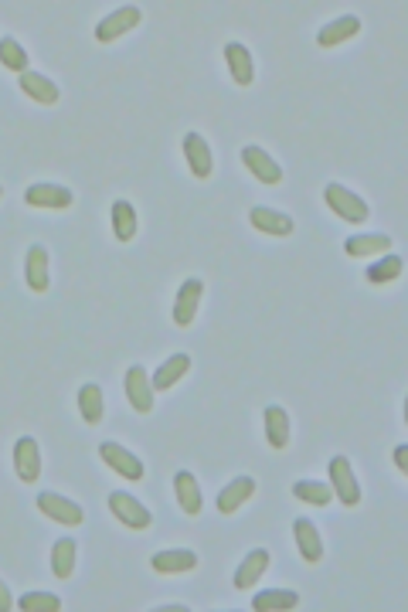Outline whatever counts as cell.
I'll list each match as a JSON object with an SVG mask.
<instances>
[{
	"label": "cell",
	"mask_w": 408,
	"mask_h": 612,
	"mask_svg": "<svg viewBox=\"0 0 408 612\" xmlns=\"http://www.w3.org/2000/svg\"><path fill=\"white\" fill-rule=\"evenodd\" d=\"M38 511H42L44 517H52L55 524H65V528H79V524L85 521L82 503H75L71 497H62V493H55V490L38 493Z\"/></svg>",
	"instance_id": "1"
},
{
	"label": "cell",
	"mask_w": 408,
	"mask_h": 612,
	"mask_svg": "<svg viewBox=\"0 0 408 612\" xmlns=\"http://www.w3.org/2000/svg\"><path fill=\"white\" fill-rule=\"evenodd\" d=\"M324 201H327V208L337 211L344 222H351V225H365L367 222L365 197H357L354 191H347L344 184H327V187H324Z\"/></svg>",
	"instance_id": "2"
},
{
	"label": "cell",
	"mask_w": 408,
	"mask_h": 612,
	"mask_svg": "<svg viewBox=\"0 0 408 612\" xmlns=\"http://www.w3.org/2000/svg\"><path fill=\"white\" fill-rule=\"evenodd\" d=\"M99 456H102V463L113 470V473H119L123 480H143L147 476V470H143V459L137 456V453H129L127 445L119 443H99Z\"/></svg>",
	"instance_id": "3"
},
{
	"label": "cell",
	"mask_w": 408,
	"mask_h": 612,
	"mask_svg": "<svg viewBox=\"0 0 408 612\" xmlns=\"http://www.w3.org/2000/svg\"><path fill=\"white\" fill-rule=\"evenodd\" d=\"M330 490L344 507H357L361 503V487H357V476L347 456H334L330 459Z\"/></svg>",
	"instance_id": "4"
},
{
	"label": "cell",
	"mask_w": 408,
	"mask_h": 612,
	"mask_svg": "<svg viewBox=\"0 0 408 612\" xmlns=\"http://www.w3.org/2000/svg\"><path fill=\"white\" fill-rule=\"evenodd\" d=\"M109 511L116 514L119 524H127V528H133V531H147L154 524L150 511H147L133 493H127V490H113V493H109Z\"/></svg>",
	"instance_id": "5"
},
{
	"label": "cell",
	"mask_w": 408,
	"mask_h": 612,
	"mask_svg": "<svg viewBox=\"0 0 408 612\" xmlns=\"http://www.w3.org/2000/svg\"><path fill=\"white\" fill-rule=\"evenodd\" d=\"M143 21V11L140 7H133V4H127V7H116L109 17H102L96 24V42L109 44L116 42V38H123V34H129V31L137 28Z\"/></svg>",
	"instance_id": "6"
},
{
	"label": "cell",
	"mask_w": 408,
	"mask_h": 612,
	"mask_svg": "<svg viewBox=\"0 0 408 612\" xmlns=\"http://www.w3.org/2000/svg\"><path fill=\"white\" fill-rule=\"evenodd\" d=\"M184 160H187V167H191V174H195L197 181L212 177L214 150H212V143L201 137V133H187V137H184Z\"/></svg>",
	"instance_id": "7"
},
{
	"label": "cell",
	"mask_w": 408,
	"mask_h": 612,
	"mask_svg": "<svg viewBox=\"0 0 408 612\" xmlns=\"http://www.w3.org/2000/svg\"><path fill=\"white\" fill-rule=\"evenodd\" d=\"M127 398L129 405L140 412V416H147V412H154V385H150V375H147V368L143 364H133L127 371Z\"/></svg>",
	"instance_id": "8"
},
{
	"label": "cell",
	"mask_w": 408,
	"mask_h": 612,
	"mask_svg": "<svg viewBox=\"0 0 408 612\" xmlns=\"http://www.w3.org/2000/svg\"><path fill=\"white\" fill-rule=\"evenodd\" d=\"M71 191L62 184H31L24 187V205L31 208H52V211H65L71 208Z\"/></svg>",
	"instance_id": "9"
},
{
	"label": "cell",
	"mask_w": 408,
	"mask_h": 612,
	"mask_svg": "<svg viewBox=\"0 0 408 612\" xmlns=\"http://www.w3.org/2000/svg\"><path fill=\"white\" fill-rule=\"evenodd\" d=\"M201 292H204V282L201 279H184L181 290H177V300H174V323L177 327H191V320L197 317V306H201Z\"/></svg>",
	"instance_id": "10"
},
{
	"label": "cell",
	"mask_w": 408,
	"mask_h": 612,
	"mask_svg": "<svg viewBox=\"0 0 408 612\" xmlns=\"http://www.w3.org/2000/svg\"><path fill=\"white\" fill-rule=\"evenodd\" d=\"M48 265H52L48 249H44L42 242H34V245L28 249V259H24V282H28V290L44 292L48 286H52V273H48Z\"/></svg>",
	"instance_id": "11"
},
{
	"label": "cell",
	"mask_w": 408,
	"mask_h": 612,
	"mask_svg": "<svg viewBox=\"0 0 408 612\" xmlns=\"http://www.w3.org/2000/svg\"><path fill=\"white\" fill-rule=\"evenodd\" d=\"M150 569L160 575H184V571L197 569V551L191 548H167V551H157L150 558Z\"/></svg>",
	"instance_id": "12"
},
{
	"label": "cell",
	"mask_w": 408,
	"mask_h": 612,
	"mask_svg": "<svg viewBox=\"0 0 408 612\" xmlns=\"http://www.w3.org/2000/svg\"><path fill=\"white\" fill-rule=\"evenodd\" d=\"M242 164L252 170L255 181H262V184H280L282 181V167L272 160V157H269L266 150H262V147H252V143H249V147H242Z\"/></svg>",
	"instance_id": "13"
},
{
	"label": "cell",
	"mask_w": 408,
	"mask_h": 612,
	"mask_svg": "<svg viewBox=\"0 0 408 612\" xmlns=\"http://www.w3.org/2000/svg\"><path fill=\"white\" fill-rule=\"evenodd\" d=\"M14 470L24 483H34L42 476V453H38V443L31 435H21L14 443Z\"/></svg>",
	"instance_id": "14"
},
{
	"label": "cell",
	"mask_w": 408,
	"mask_h": 612,
	"mask_svg": "<svg viewBox=\"0 0 408 612\" xmlns=\"http://www.w3.org/2000/svg\"><path fill=\"white\" fill-rule=\"evenodd\" d=\"M293 538H296L299 555L307 558L310 565L324 558V538H320V531H317V524H313L310 517H296V521H293Z\"/></svg>",
	"instance_id": "15"
},
{
	"label": "cell",
	"mask_w": 408,
	"mask_h": 612,
	"mask_svg": "<svg viewBox=\"0 0 408 612\" xmlns=\"http://www.w3.org/2000/svg\"><path fill=\"white\" fill-rule=\"evenodd\" d=\"M17 85H21V92L28 99H34V102H42V106H55L58 99H62V89H58L48 75H42V72H24L21 79H17Z\"/></svg>",
	"instance_id": "16"
},
{
	"label": "cell",
	"mask_w": 408,
	"mask_h": 612,
	"mask_svg": "<svg viewBox=\"0 0 408 612\" xmlns=\"http://www.w3.org/2000/svg\"><path fill=\"white\" fill-rule=\"evenodd\" d=\"M249 222H252V228H259L262 235H276V238L293 235V228H296V222L289 218V215L272 211V208H262V205L249 211Z\"/></svg>",
	"instance_id": "17"
},
{
	"label": "cell",
	"mask_w": 408,
	"mask_h": 612,
	"mask_svg": "<svg viewBox=\"0 0 408 612\" xmlns=\"http://www.w3.org/2000/svg\"><path fill=\"white\" fill-rule=\"evenodd\" d=\"M225 62H228V72H232V79L235 85H252L255 79V65H252V52L245 48L242 42H228L225 44Z\"/></svg>",
	"instance_id": "18"
},
{
	"label": "cell",
	"mask_w": 408,
	"mask_h": 612,
	"mask_svg": "<svg viewBox=\"0 0 408 612\" xmlns=\"http://www.w3.org/2000/svg\"><path fill=\"white\" fill-rule=\"evenodd\" d=\"M354 34H361V17H357V14H344V17H337V21H330V24H324V28H320V34H317V44H320V48H334V44L351 42Z\"/></svg>",
	"instance_id": "19"
},
{
	"label": "cell",
	"mask_w": 408,
	"mask_h": 612,
	"mask_svg": "<svg viewBox=\"0 0 408 612\" xmlns=\"http://www.w3.org/2000/svg\"><path fill=\"white\" fill-rule=\"evenodd\" d=\"M255 493V480L252 476H235V480H232V483H228L225 490H222V493H218V514H235V511H239L242 503L249 501V497H252Z\"/></svg>",
	"instance_id": "20"
},
{
	"label": "cell",
	"mask_w": 408,
	"mask_h": 612,
	"mask_svg": "<svg viewBox=\"0 0 408 612\" xmlns=\"http://www.w3.org/2000/svg\"><path fill=\"white\" fill-rule=\"evenodd\" d=\"M187 371H191V354H184V350L181 354H170L167 361L157 368V375L150 378V385H154V391H167V388H174Z\"/></svg>",
	"instance_id": "21"
},
{
	"label": "cell",
	"mask_w": 408,
	"mask_h": 612,
	"mask_svg": "<svg viewBox=\"0 0 408 612\" xmlns=\"http://www.w3.org/2000/svg\"><path fill=\"white\" fill-rule=\"evenodd\" d=\"M266 569H269V551L266 548H255V551H249L245 555V561L239 565V571H235V588H252L262 575H266Z\"/></svg>",
	"instance_id": "22"
},
{
	"label": "cell",
	"mask_w": 408,
	"mask_h": 612,
	"mask_svg": "<svg viewBox=\"0 0 408 612\" xmlns=\"http://www.w3.org/2000/svg\"><path fill=\"white\" fill-rule=\"evenodd\" d=\"M266 439L272 449H286L289 445V412L282 405H266Z\"/></svg>",
	"instance_id": "23"
},
{
	"label": "cell",
	"mask_w": 408,
	"mask_h": 612,
	"mask_svg": "<svg viewBox=\"0 0 408 612\" xmlns=\"http://www.w3.org/2000/svg\"><path fill=\"white\" fill-rule=\"evenodd\" d=\"M174 493H177V503H181L184 514H191V517L201 514V487H197V480L191 476V470H181V473L174 476Z\"/></svg>",
	"instance_id": "24"
},
{
	"label": "cell",
	"mask_w": 408,
	"mask_h": 612,
	"mask_svg": "<svg viewBox=\"0 0 408 612\" xmlns=\"http://www.w3.org/2000/svg\"><path fill=\"white\" fill-rule=\"evenodd\" d=\"M296 606H299V592H293V588H266L252 598L255 612H286Z\"/></svg>",
	"instance_id": "25"
},
{
	"label": "cell",
	"mask_w": 408,
	"mask_h": 612,
	"mask_svg": "<svg viewBox=\"0 0 408 612\" xmlns=\"http://www.w3.org/2000/svg\"><path fill=\"white\" fill-rule=\"evenodd\" d=\"M344 252H347L351 259L384 255V252H392V235H351L344 242Z\"/></svg>",
	"instance_id": "26"
},
{
	"label": "cell",
	"mask_w": 408,
	"mask_h": 612,
	"mask_svg": "<svg viewBox=\"0 0 408 612\" xmlns=\"http://www.w3.org/2000/svg\"><path fill=\"white\" fill-rule=\"evenodd\" d=\"M79 412H82V418L89 426H96L99 418L106 416V395H102V388H99L96 381H89V385L79 388Z\"/></svg>",
	"instance_id": "27"
},
{
	"label": "cell",
	"mask_w": 408,
	"mask_h": 612,
	"mask_svg": "<svg viewBox=\"0 0 408 612\" xmlns=\"http://www.w3.org/2000/svg\"><path fill=\"white\" fill-rule=\"evenodd\" d=\"M402 269H405V263H402V255H394V252H384L378 263L367 265V282H375V286H384V282H394V279L402 276Z\"/></svg>",
	"instance_id": "28"
},
{
	"label": "cell",
	"mask_w": 408,
	"mask_h": 612,
	"mask_svg": "<svg viewBox=\"0 0 408 612\" xmlns=\"http://www.w3.org/2000/svg\"><path fill=\"white\" fill-rule=\"evenodd\" d=\"M75 561H79V544L71 541V538L55 541V548H52V571H55V579H71Z\"/></svg>",
	"instance_id": "29"
},
{
	"label": "cell",
	"mask_w": 408,
	"mask_h": 612,
	"mask_svg": "<svg viewBox=\"0 0 408 612\" xmlns=\"http://www.w3.org/2000/svg\"><path fill=\"white\" fill-rule=\"evenodd\" d=\"M137 228H140V222H137V208H133L129 201H116L113 205V235L119 238V242H133V238H137Z\"/></svg>",
	"instance_id": "30"
},
{
	"label": "cell",
	"mask_w": 408,
	"mask_h": 612,
	"mask_svg": "<svg viewBox=\"0 0 408 612\" xmlns=\"http://www.w3.org/2000/svg\"><path fill=\"white\" fill-rule=\"evenodd\" d=\"M293 497L303 503H313V507H327L334 501V490L320 483V480H296L293 483Z\"/></svg>",
	"instance_id": "31"
},
{
	"label": "cell",
	"mask_w": 408,
	"mask_h": 612,
	"mask_svg": "<svg viewBox=\"0 0 408 612\" xmlns=\"http://www.w3.org/2000/svg\"><path fill=\"white\" fill-rule=\"evenodd\" d=\"M0 65L4 69L17 72V75H24L28 72V52H24V44L17 42V38H0Z\"/></svg>",
	"instance_id": "32"
},
{
	"label": "cell",
	"mask_w": 408,
	"mask_h": 612,
	"mask_svg": "<svg viewBox=\"0 0 408 612\" xmlns=\"http://www.w3.org/2000/svg\"><path fill=\"white\" fill-rule=\"evenodd\" d=\"M17 609L21 612H58L62 609V598L52 592H24L17 598Z\"/></svg>",
	"instance_id": "33"
},
{
	"label": "cell",
	"mask_w": 408,
	"mask_h": 612,
	"mask_svg": "<svg viewBox=\"0 0 408 612\" xmlns=\"http://www.w3.org/2000/svg\"><path fill=\"white\" fill-rule=\"evenodd\" d=\"M394 466H398V473L408 476V445H398V449H394Z\"/></svg>",
	"instance_id": "34"
},
{
	"label": "cell",
	"mask_w": 408,
	"mask_h": 612,
	"mask_svg": "<svg viewBox=\"0 0 408 612\" xmlns=\"http://www.w3.org/2000/svg\"><path fill=\"white\" fill-rule=\"evenodd\" d=\"M14 609V598H11V588L0 582V612H11Z\"/></svg>",
	"instance_id": "35"
},
{
	"label": "cell",
	"mask_w": 408,
	"mask_h": 612,
	"mask_svg": "<svg viewBox=\"0 0 408 612\" xmlns=\"http://www.w3.org/2000/svg\"><path fill=\"white\" fill-rule=\"evenodd\" d=\"M0 197H4V187H0Z\"/></svg>",
	"instance_id": "36"
}]
</instances>
